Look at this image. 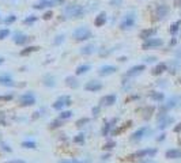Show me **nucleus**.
Instances as JSON below:
<instances>
[{"label":"nucleus","instance_id":"obj_62","mask_svg":"<svg viewBox=\"0 0 181 163\" xmlns=\"http://www.w3.org/2000/svg\"><path fill=\"white\" fill-rule=\"evenodd\" d=\"M142 163H146V162H142Z\"/></svg>","mask_w":181,"mask_h":163},{"label":"nucleus","instance_id":"obj_12","mask_svg":"<svg viewBox=\"0 0 181 163\" xmlns=\"http://www.w3.org/2000/svg\"><path fill=\"white\" fill-rule=\"evenodd\" d=\"M146 132H148V128L147 126H142V128H139L136 132L132 133L129 139H131V141H139L146 136Z\"/></svg>","mask_w":181,"mask_h":163},{"label":"nucleus","instance_id":"obj_54","mask_svg":"<svg viewBox=\"0 0 181 163\" xmlns=\"http://www.w3.org/2000/svg\"><path fill=\"white\" fill-rule=\"evenodd\" d=\"M6 163H19V159H17V160H8V162H6Z\"/></svg>","mask_w":181,"mask_h":163},{"label":"nucleus","instance_id":"obj_42","mask_svg":"<svg viewBox=\"0 0 181 163\" xmlns=\"http://www.w3.org/2000/svg\"><path fill=\"white\" fill-rule=\"evenodd\" d=\"M12 98H14V95H12V94H7V95H0V101H3V102H8V101H11Z\"/></svg>","mask_w":181,"mask_h":163},{"label":"nucleus","instance_id":"obj_29","mask_svg":"<svg viewBox=\"0 0 181 163\" xmlns=\"http://www.w3.org/2000/svg\"><path fill=\"white\" fill-rule=\"evenodd\" d=\"M94 50H95V49H94V45H86V46H83L82 49H80V53L82 54H93L94 53Z\"/></svg>","mask_w":181,"mask_h":163},{"label":"nucleus","instance_id":"obj_26","mask_svg":"<svg viewBox=\"0 0 181 163\" xmlns=\"http://www.w3.org/2000/svg\"><path fill=\"white\" fill-rule=\"evenodd\" d=\"M180 26H181V19H178V21H176L174 23L170 24V29H169V33L172 35H176L178 33V30H180Z\"/></svg>","mask_w":181,"mask_h":163},{"label":"nucleus","instance_id":"obj_1","mask_svg":"<svg viewBox=\"0 0 181 163\" xmlns=\"http://www.w3.org/2000/svg\"><path fill=\"white\" fill-rule=\"evenodd\" d=\"M64 14H66L68 18L80 19V18H83V15H85V8L79 4H68V5H66V8H64Z\"/></svg>","mask_w":181,"mask_h":163},{"label":"nucleus","instance_id":"obj_47","mask_svg":"<svg viewBox=\"0 0 181 163\" xmlns=\"http://www.w3.org/2000/svg\"><path fill=\"white\" fill-rule=\"evenodd\" d=\"M155 57H147V59H146V62H154L155 61Z\"/></svg>","mask_w":181,"mask_h":163},{"label":"nucleus","instance_id":"obj_27","mask_svg":"<svg viewBox=\"0 0 181 163\" xmlns=\"http://www.w3.org/2000/svg\"><path fill=\"white\" fill-rule=\"evenodd\" d=\"M42 83H44V86H47V87H53L56 84V82H55V78H53L52 75H45Z\"/></svg>","mask_w":181,"mask_h":163},{"label":"nucleus","instance_id":"obj_49","mask_svg":"<svg viewBox=\"0 0 181 163\" xmlns=\"http://www.w3.org/2000/svg\"><path fill=\"white\" fill-rule=\"evenodd\" d=\"M173 130H174L176 133H178V132H180V130H181V124H177V126H176Z\"/></svg>","mask_w":181,"mask_h":163},{"label":"nucleus","instance_id":"obj_57","mask_svg":"<svg viewBox=\"0 0 181 163\" xmlns=\"http://www.w3.org/2000/svg\"><path fill=\"white\" fill-rule=\"evenodd\" d=\"M3 62H4V59H3V57H0V65L3 64Z\"/></svg>","mask_w":181,"mask_h":163},{"label":"nucleus","instance_id":"obj_2","mask_svg":"<svg viewBox=\"0 0 181 163\" xmlns=\"http://www.w3.org/2000/svg\"><path fill=\"white\" fill-rule=\"evenodd\" d=\"M72 37H74V40L78 41V42H83V41L90 40V38L93 37V33H91V30L89 29V27L80 26L72 33Z\"/></svg>","mask_w":181,"mask_h":163},{"label":"nucleus","instance_id":"obj_56","mask_svg":"<svg viewBox=\"0 0 181 163\" xmlns=\"http://www.w3.org/2000/svg\"><path fill=\"white\" fill-rule=\"evenodd\" d=\"M118 60H120V61H125V60H127V57H120V59H118Z\"/></svg>","mask_w":181,"mask_h":163},{"label":"nucleus","instance_id":"obj_50","mask_svg":"<svg viewBox=\"0 0 181 163\" xmlns=\"http://www.w3.org/2000/svg\"><path fill=\"white\" fill-rule=\"evenodd\" d=\"M59 163H74V160H69V159H61Z\"/></svg>","mask_w":181,"mask_h":163},{"label":"nucleus","instance_id":"obj_13","mask_svg":"<svg viewBox=\"0 0 181 163\" xmlns=\"http://www.w3.org/2000/svg\"><path fill=\"white\" fill-rule=\"evenodd\" d=\"M157 31H158V30H157L155 27H150V29H144V30H142V31L139 33V37L142 38V40L147 41V40H150V38H153L154 35L157 34Z\"/></svg>","mask_w":181,"mask_h":163},{"label":"nucleus","instance_id":"obj_46","mask_svg":"<svg viewBox=\"0 0 181 163\" xmlns=\"http://www.w3.org/2000/svg\"><path fill=\"white\" fill-rule=\"evenodd\" d=\"M2 147H3V149H4V151H10V152L12 151V149L10 148V147L7 145V144H4V143H2Z\"/></svg>","mask_w":181,"mask_h":163},{"label":"nucleus","instance_id":"obj_35","mask_svg":"<svg viewBox=\"0 0 181 163\" xmlns=\"http://www.w3.org/2000/svg\"><path fill=\"white\" fill-rule=\"evenodd\" d=\"M72 117V111L71 110H64L60 113V116H59V118L60 120H68Z\"/></svg>","mask_w":181,"mask_h":163},{"label":"nucleus","instance_id":"obj_40","mask_svg":"<svg viewBox=\"0 0 181 163\" xmlns=\"http://www.w3.org/2000/svg\"><path fill=\"white\" fill-rule=\"evenodd\" d=\"M8 35H10V30H8V29L0 30V40H6Z\"/></svg>","mask_w":181,"mask_h":163},{"label":"nucleus","instance_id":"obj_21","mask_svg":"<svg viewBox=\"0 0 181 163\" xmlns=\"http://www.w3.org/2000/svg\"><path fill=\"white\" fill-rule=\"evenodd\" d=\"M178 101H180V98L178 97H174V98H170L169 101H167L166 103H165L163 106H162L161 109H163V111H167L169 110V109H172V107H176V106H177V102ZM162 111V110H161Z\"/></svg>","mask_w":181,"mask_h":163},{"label":"nucleus","instance_id":"obj_63","mask_svg":"<svg viewBox=\"0 0 181 163\" xmlns=\"http://www.w3.org/2000/svg\"><path fill=\"white\" fill-rule=\"evenodd\" d=\"M180 83H181V80H180Z\"/></svg>","mask_w":181,"mask_h":163},{"label":"nucleus","instance_id":"obj_44","mask_svg":"<svg viewBox=\"0 0 181 163\" xmlns=\"http://www.w3.org/2000/svg\"><path fill=\"white\" fill-rule=\"evenodd\" d=\"M93 116L94 117H98L99 116V111H101V107H99V106H97V107H93Z\"/></svg>","mask_w":181,"mask_h":163},{"label":"nucleus","instance_id":"obj_48","mask_svg":"<svg viewBox=\"0 0 181 163\" xmlns=\"http://www.w3.org/2000/svg\"><path fill=\"white\" fill-rule=\"evenodd\" d=\"M165 137H166V135H165V133H162V135H159V137L157 139V140H158V141H163Z\"/></svg>","mask_w":181,"mask_h":163},{"label":"nucleus","instance_id":"obj_39","mask_svg":"<svg viewBox=\"0 0 181 163\" xmlns=\"http://www.w3.org/2000/svg\"><path fill=\"white\" fill-rule=\"evenodd\" d=\"M115 147H116V141H113V140H110V141H108V143L104 144V149H106V151H110V149H113Z\"/></svg>","mask_w":181,"mask_h":163},{"label":"nucleus","instance_id":"obj_24","mask_svg":"<svg viewBox=\"0 0 181 163\" xmlns=\"http://www.w3.org/2000/svg\"><path fill=\"white\" fill-rule=\"evenodd\" d=\"M53 4H55V2H53V0H45V2H41V3H37V4H34L33 7L36 8V10H42V8H47V7H52Z\"/></svg>","mask_w":181,"mask_h":163},{"label":"nucleus","instance_id":"obj_60","mask_svg":"<svg viewBox=\"0 0 181 163\" xmlns=\"http://www.w3.org/2000/svg\"><path fill=\"white\" fill-rule=\"evenodd\" d=\"M148 163H154V162H148Z\"/></svg>","mask_w":181,"mask_h":163},{"label":"nucleus","instance_id":"obj_23","mask_svg":"<svg viewBox=\"0 0 181 163\" xmlns=\"http://www.w3.org/2000/svg\"><path fill=\"white\" fill-rule=\"evenodd\" d=\"M148 97L153 101H155V102H163L165 101V94L161 91H151L150 94H148Z\"/></svg>","mask_w":181,"mask_h":163},{"label":"nucleus","instance_id":"obj_10","mask_svg":"<svg viewBox=\"0 0 181 163\" xmlns=\"http://www.w3.org/2000/svg\"><path fill=\"white\" fill-rule=\"evenodd\" d=\"M102 87H104V84L99 80H90L85 84V90L89 92H97L99 90H102Z\"/></svg>","mask_w":181,"mask_h":163},{"label":"nucleus","instance_id":"obj_45","mask_svg":"<svg viewBox=\"0 0 181 163\" xmlns=\"http://www.w3.org/2000/svg\"><path fill=\"white\" fill-rule=\"evenodd\" d=\"M121 3H123V0H110V5H113V7H118Z\"/></svg>","mask_w":181,"mask_h":163},{"label":"nucleus","instance_id":"obj_53","mask_svg":"<svg viewBox=\"0 0 181 163\" xmlns=\"http://www.w3.org/2000/svg\"><path fill=\"white\" fill-rule=\"evenodd\" d=\"M109 158H110V154H105L104 156H102V159H104V160H106V159H109Z\"/></svg>","mask_w":181,"mask_h":163},{"label":"nucleus","instance_id":"obj_8","mask_svg":"<svg viewBox=\"0 0 181 163\" xmlns=\"http://www.w3.org/2000/svg\"><path fill=\"white\" fill-rule=\"evenodd\" d=\"M19 103L22 106H31L36 103V97H34V94L31 91L25 92V94H22L19 97Z\"/></svg>","mask_w":181,"mask_h":163},{"label":"nucleus","instance_id":"obj_30","mask_svg":"<svg viewBox=\"0 0 181 163\" xmlns=\"http://www.w3.org/2000/svg\"><path fill=\"white\" fill-rule=\"evenodd\" d=\"M154 110H155V107H154V106H147V107H144L143 109V114H144V118L146 120H148L151 117V114L154 113Z\"/></svg>","mask_w":181,"mask_h":163},{"label":"nucleus","instance_id":"obj_5","mask_svg":"<svg viewBox=\"0 0 181 163\" xmlns=\"http://www.w3.org/2000/svg\"><path fill=\"white\" fill-rule=\"evenodd\" d=\"M135 22H136V18H135V14H127L123 18V21L120 22V29L121 30H129L135 26Z\"/></svg>","mask_w":181,"mask_h":163},{"label":"nucleus","instance_id":"obj_7","mask_svg":"<svg viewBox=\"0 0 181 163\" xmlns=\"http://www.w3.org/2000/svg\"><path fill=\"white\" fill-rule=\"evenodd\" d=\"M71 103H72L71 98H69L68 95H61V97L57 98V101H56L52 106L55 110H61V109H64V106H69Z\"/></svg>","mask_w":181,"mask_h":163},{"label":"nucleus","instance_id":"obj_36","mask_svg":"<svg viewBox=\"0 0 181 163\" xmlns=\"http://www.w3.org/2000/svg\"><path fill=\"white\" fill-rule=\"evenodd\" d=\"M64 38H66V35H64V34H59L57 37H56L55 40H53V45H55V46L61 45V42L64 41Z\"/></svg>","mask_w":181,"mask_h":163},{"label":"nucleus","instance_id":"obj_19","mask_svg":"<svg viewBox=\"0 0 181 163\" xmlns=\"http://www.w3.org/2000/svg\"><path fill=\"white\" fill-rule=\"evenodd\" d=\"M116 122H117V118H112L110 121H108L106 124L104 125V128H102V136H108L109 133H112V129Z\"/></svg>","mask_w":181,"mask_h":163},{"label":"nucleus","instance_id":"obj_59","mask_svg":"<svg viewBox=\"0 0 181 163\" xmlns=\"http://www.w3.org/2000/svg\"><path fill=\"white\" fill-rule=\"evenodd\" d=\"M19 163H26V162H25V160H21V159H19Z\"/></svg>","mask_w":181,"mask_h":163},{"label":"nucleus","instance_id":"obj_9","mask_svg":"<svg viewBox=\"0 0 181 163\" xmlns=\"http://www.w3.org/2000/svg\"><path fill=\"white\" fill-rule=\"evenodd\" d=\"M12 41H14L17 45H26V43L30 41V37L26 35L25 33H21V31H17L12 34Z\"/></svg>","mask_w":181,"mask_h":163},{"label":"nucleus","instance_id":"obj_15","mask_svg":"<svg viewBox=\"0 0 181 163\" xmlns=\"http://www.w3.org/2000/svg\"><path fill=\"white\" fill-rule=\"evenodd\" d=\"M116 95L115 94H109V95H105V97L101 98V101H99V105L101 106H112L116 103Z\"/></svg>","mask_w":181,"mask_h":163},{"label":"nucleus","instance_id":"obj_11","mask_svg":"<svg viewBox=\"0 0 181 163\" xmlns=\"http://www.w3.org/2000/svg\"><path fill=\"white\" fill-rule=\"evenodd\" d=\"M144 69H146V65H144V64L134 65L132 68H129V69L127 71L125 76H128V78H132V76H137V75H140V73H142Z\"/></svg>","mask_w":181,"mask_h":163},{"label":"nucleus","instance_id":"obj_38","mask_svg":"<svg viewBox=\"0 0 181 163\" xmlns=\"http://www.w3.org/2000/svg\"><path fill=\"white\" fill-rule=\"evenodd\" d=\"M74 143H76V144H83L85 143V135L83 133H79V135H76L74 137Z\"/></svg>","mask_w":181,"mask_h":163},{"label":"nucleus","instance_id":"obj_55","mask_svg":"<svg viewBox=\"0 0 181 163\" xmlns=\"http://www.w3.org/2000/svg\"><path fill=\"white\" fill-rule=\"evenodd\" d=\"M55 3H59V4H61V3H64V0H53Z\"/></svg>","mask_w":181,"mask_h":163},{"label":"nucleus","instance_id":"obj_52","mask_svg":"<svg viewBox=\"0 0 181 163\" xmlns=\"http://www.w3.org/2000/svg\"><path fill=\"white\" fill-rule=\"evenodd\" d=\"M176 43H177V40H176V38H173V40L170 41V46H174Z\"/></svg>","mask_w":181,"mask_h":163},{"label":"nucleus","instance_id":"obj_51","mask_svg":"<svg viewBox=\"0 0 181 163\" xmlns=\"http://www.w3.org/2000/svg\"><path fill=\"white\" fill-rule=\"evenodd\" d=\"M174 5L176 7H181V0H174Z\"/></svg>","mask_w":181,"mask_h":163},{"label":"nucleus","instance_id":"obj_37","mask_svg":"<svg viewBox=\"0 0 181 163\" xmlns=\"http://www.w3.org/2000/svg\"><path fill=\"white\" fill-rule=\"evenodd\" d=\"M87 122H89V118H87V117H83V118H79V120H78V121L75 122V125H76L78 128H82V126H85Z\"/></svg>","mask_w":181,"mask_h":163},{"label":"nucleus","instance_id":"obj_6","mask_svg":"<svg viewBox=\"0 0 181 163\" xmlns=\"http://www.w3.org/2000/svg\"><path fill=\"white\" fill-rule=\"evenodd\" d=\"M163 45V41L161 38H150V40L144 41L142 45L143 50H148V49H157V48H161Z\"/></svg>","mask_w":181,"mask_h":163},{"label":"nucleus","instance_id":"obj_32","mask_svg":"<svg viewBox=\"0 0 181 163\" xmlns=\"http://www.w3.org/2000/svg\"><path fill=\"white\" fill-rule=\"evenodd\" d=\"M37 16L36 15H30V16H27V18H25L23 19V23L25 24H27V26H30V24H33V23H36L37 22Z\"/></svg>","mask_w":181,"mask_h":163},{"label":"nucleus","instance_id":"obj_31","mask_svg":"<svg viewBox=\"0 0 181 163\" xmlns=\"http://www.w3.org/2000/svg\"><path fill=\"white\" fill-rule=\"evenodd\" d=\"M131 124H132L131 121L125 122V124H124V126H121L120 129H116V130H113V132H112V135H113V136H116V135H120V133H123L124 130L127 129V128H129V126H131Z\"/></svg>","mask_w":181,"mask_h":163},{"label":"nucleus","instance_id":"obj_28","mask_svg":"<svg viewBox=\"0 0 181 163\" xmlns=\"http://www.w3.org/2000/svg\"><path fill=\"white\" fill-rule=\"evenodd\" d=\"M38 49H40L38 46H27V48H25V49H22V50H21V56H29L30 53L37 52Z\"/></svg>","mask_w":181,"mask_h":163},{"label":"nucleus","instance_id":"obj_41","mask_svg":"<svg viewBox=\"0 0 181 163\" xmlns=\"http://www.w3.org/2000/svg\"><path fill=\"white\" fill-rule=\"evenodd\" d=\"M15 21H17V16H15V15H10L8 18L4 19V23H6V24H11V23H14Z\"/></svg>","mask_w":181,"mask_h":163},{"label":"nucleus","instance_id":"obj_3","mask_svg":"<svg viewBox=\"0 0 181 163\" xmlns=\"http://www.w3.org/2000/svg\"><path fill=\"white\" fill-rule=\"evenodd\" d=\"M157 152H158V149L157 148H144V149H139V151L134 152V154L128 155V158L127 159L128 160H137V159H144V158H148V156H154V155H157Z\"/></svg>","mask_w":181,"mask_h":163},{"label":"nucleus","instance_id":"obj_16","mask_svg":"<svg viewBox=\"0 0 181 163\" xmlns=\"http://www.w3.org/2000/svg\"><path fill=\"white\" fill-rule=\"evenodd\" d=\"M165 158L166 159H180L181 158V149L178 148H170L165 152Z\"/></svg>","mask_w":181,"mask_h":163},{"label":"nucleus","instance_id":"obj_61","mask_svg":"<svg viewBox=\"0 0 181 163\" xmlns=\"http://www.w3.org/2000/svg\"><path fill=\"white\" fill-rule=\"evenodd\" d=\"M41 2H45V0H41Z\"/></svg>","mask_w":181,"mask_h":163},{"label":"nucleus","instance_id":"obj_33","mask_svg":"<svg viewBox=\"0 0 181 163\" xmlns=\"http://www.w3.org/2000/svg\"><path fill=\"white\" fill-rule=\"evenodd\" d=\"M22 147H23V148H29V149H30V148H36L37 144H36V141H33V140H25L22 143Z\"/></svg>","mask_w":181,"mask_h":163},{"label":"nucleus","instance_id":"obj_18","mask_svg":"<svg viewBox=\"0 0 181 163\" xmlns=\"http://www.w3.org/2000/svg\"><path fill=\"white\" fill-rule=\"evenodd\" d=\"M0 84H2V86H6V87H14L15 82L12 80V78L10 75L4 73V75H0Z\"/></svg>","mask_w":181,"mask_h":163},{"label":"nucleus","instance_id":"obj_22","mask_svg":"<svg viewBox=\"0 0 181 163\" xmlns=\"http://www.w3.org/2000/svg\"><path fill=\"white\" fill-rule=\"evenodd\" d=\"M66 84L69 87V88H78L79 87V82H78V79L75 78V76L69 75L66 78Z\"/></svg>","mask_w":181,"mask_h":163},{"label":"nucleus","instance_id":"obj_25","mask_svg":"<svg viewBox=\"0 0 181 163\" xmlns=\"http://www.w3.org/2000/svg\"><path fill=\"white\" fill-rule=\"evenodd\" d=\"M90 65L89 64H82V65H78L76 67V71H75V73L76 75H85V73H87L89 71H90Z\"/></svg>","mask_w":181,"mask_h":163},{"label":"nucleus","instance_id":"obj_14","mask_svg":"<svg viewBox=\"0 0 181 163\" xmlns=\"http://www.w3.org/2000/svg\"><path fill=\"white\" fill-rule=\"evenodd\" d=\"M115 72H117V67H116V65H102L98 71L99 76H108Z\"/></svg>","mask_w":181,"mask_h":163},{"label":"nucleus","instance_id":"obj_58","mask_svg":"<svg viewBox=\"0 0 181 163\" xmlns=\"http://www.w3.org/2000/svg\"><path fill=\"white\" fill-rule=\"evenodd\" d=\"M74 163H83V162H80V160H78V159H74Z\"/></svg>","mask_w":181,"mask_h":163},{"label":"nucleus","instance_id":"obj_34","mask_svg":"<svg viewBox=\"0 0 181 163\" xmlns=\"http://www.w3.org/2000/svg\"><path fill=\"white\" fill-rule=\"evenodd\" d=\"M61 125H63V120H60V118L53 120V121L50 122V129H57V128H60Z\"/></svg>","mask_w":181,"mask_h":163},{"label":"nucleus","instance_id":"obj_17","mask_svg":"<svg viewBox=\"0 0 181 163\" xmlns=\"http://www.w3.org/2000/svg\"><path fill=\"white\" fill-rule=\"evenodd\" d=\"M166 71H167V65H166V62H159V64H157L155 67L153 68L151 73H153L154 76H159V75H162L163 72H166Z\"/></svg>","mask_w":181,"mask_h":163},{"label":"nucleus","instance_id":"obj_43","mask_svg":"<svg viewBox=\"0 0 181 163\" xmlns=\"http://www.w3.org/2000/svg\"><path fill=\"white\" fill-rule=\"evenodd\" d=\"M52 16H53V11H48V12H45L44 15H42V18H44L45 21H49Z\"/></svg>","mask_w":181,"mask_h":163},{"label":"nucleus","instance_id":"obj_20","mask_svg":"<svg viewBox=\"0 0 181 163\" xmlns=\"http://www.w3.org/2000/svg\"><path fill=\"white\" fill-rule=\"evenodd\" d=\"M106 12H99L98 15L95 16V19H94V24H95V27H102L105 23H106Z\"/></svg>","mask_w":181,"mask_h":163},{"label":"nucleus","instance_id":"obj_4","mask_svg":"<svg viewBox=\"0 0 181 163\" xmlns=\"http://www.w3.org/2000/svg\"><path fill=\"white\" fill-rule=\"evenodd\" d=\"M170 12V8L167 4H157L155 11H154V15H155L157 21H163Z\"/></svg>","mask_w":181,"mask_h":163}]
</instances>
